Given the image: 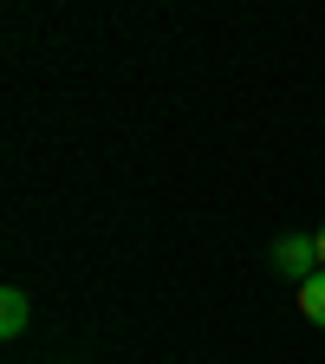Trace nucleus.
I'll use <instances>...</instances> for the list:
<instances>
[{"label": "nucleus", "mask_w": 325, "mask_h": 364, "mask_svg": "<svg viewBox=\"0 0 325 364\" xmlns=\"http://www.w3.org/2000/svg\"><path fill=\"white\" fill-rule=\"evenodd\" d=\"M312 241H319V267H325V221H319V228H312Z\"/></svg>", "instance_id": "nucleus-4"}, {"label": "nucleus", "mask_w": 325, "mask_h": 364, "mask_svg": "<svg viewBox=\"0 0 325 364\" xmlns=\"http://www.w3.org/2000/svg\"><path fill=\"white\" fill-rule=\"evenodd\" d=\"M26 318H33L26 293H20V287H7V293H0V332H7V338H20V332H26Z\"/></svg>", "instance_id": "nucleus-2"}, {"label": "nucleus", "mask_w": 325, "mask_h": 364, "mask_svg": "<svg viewBox=\"0 0 325 364\" xmlns=\"http://www.w3.org/2000/svg\"><path fill=\"white\" fill-rule=\"evenodd\" d=\"M299 312L312 318V326H325V267H319V273H312V280L299 287Z\"/></svg>", "instance_id": "nucleus-3"}, {"label": "nucleus", "mask_w": 325, "mask_h": 364, "mask_svg": "<svg viewBox=\"0 0 325 364\" xmlns=\"http://www.w3.org/2000/svg\"><path fill=\"white\" fill-rule=\"evenodd\" d=\"M273 267H280L287 273V280H312V273H319V241L312 235H280V241H273Z\"/></svg>", "instance_id": "nucleus-1"}]
</instances>
